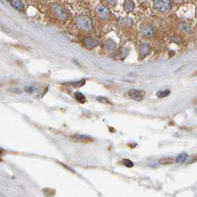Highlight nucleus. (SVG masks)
Segmentation results:
<instances>
[{
    "label": "nucleus",
    "mask_w": 197,
    "mask_h": 197,
    "mask_svg": "<svg viewBox=\"0 0 197 197\" xmlns=\"http://www.w3.org/2000/svg\"><path fill=\"white\" fill-rule=\"evenodd\" d=\"M153 6L157 11L166 13L171 10V0H153Z\"/></svg>",
    "instance_id": "nucleus-1"
},
{
    "label": "nucleus",
    "mask_w": 197,
    "mask_h": 197,
    "mask_svg": "<svg viewBox=\"0 0 197 197\" xmlns=\"http://www.w3.org/2000/svg\"><path fill=\"white\" fill-rule=\"evenodd\" d=\"M76 25L81 30L87 32L91 31L93 28L92 22L88 18L85 17V16H81V17L77 18V19H76Z\"/></svg>",
    "instance_id": "nucleus-2"
},
{
    "label": "nucleus",
    "mask_w": 197,
    "mask_h": 197,
    "mask_svg": "<svg viewBox=\"0 0 197 197\" xmlns=\"http://www.w3.org/2000/svg\"><path fill=\"white\" fill-rule=\"evenodd\" d=\"M145 95V92L144 91L137 90V89H131L128 91V96H130V98L137 102L141 101L144 98Z\"/></svg>",
    "instance_id": "nucleus-3"
},
{
    "label": "nucleus",
    "mask_w": 197,
    "mask_h": 197,
    "mask_svg": "<svg viewBox=\"0 0 197 197\" xmlns=\"http://www.w3.org/2000/svg\"><path fill=\"white\" fill-rule=\"evenodd\" d=\"M96 14L100 19H107L109 17V10L103 5H98L96 8Z\"/></svg>",
    "instance_id": "nucleus-4"
},
{
    "label": "nucleus",
    "mask_w": 197,
    "mask_h": 197,
    "mask_svg": "<svg viewBox=\"0 0 197 197\" xmlns=\"http://www.w3.org/2000/svg\"><path fill=\"white\" fill-rule=\"evenodd\" d=\"M53 10L54 11L55 14L57 16V17L61 19V20H64L66 18V12L62 7H61L58 5H53Z\"/></svg>",
    "instance_id": "nucleus-5"
},
{
    "label": "nucleus",
    "mask_w": 197,
    "mask_h": 197,
    "mask_svg": "<svg viewBox=\"0 0 197 197\" xmlns=\"http://www.w3.org/2000/svg\"><path fill=\"white\" fill-rule=\"evenodd\" d=\"M83 42L86 47L89 49H92V48L96 47L98 44V40H96V39L91 38V37H86L84 39Z\"/></svg>",
    "instance_id": "nucleus-6"
},
{
    "label": "nucleus",
    "mask_w": 197,
    "mask_h": 197,
    "mask_svg": "<svg viewBox=\"0 0 197 197\" xmlns=\"http://www.w3.org/2000/svg\"><path fill=\"white\" fill-rule=\"evenodd\" d=\"M150 51V47L149 44L145 43V44H142L140 47H139V55H140L141 57L146 56L149 53Z\"/></svg>",
    "instance_id": "nucleus-7"
},
{
    "label": "nucleus",
    "mask_w": 197,
    "mask_h": 197,
    "mask_svg": "<svg viewBox=\"0 0 197 197\" xmlns=\"http://www.w3.org/2000/svg\"><path fill=\"white\" fill-rule=\"evenodd\" d=\"M10 3H11L12 6L15 9H17V10H19V11L24 10L25 5L21 2V0H10Z\"/></svg>",
    "instance_id": "nucleus-8"
},
{
    "label": "nucleus",
    "mask_w": 197,
    "mask_h": 197,
    "mask_svg": "<svg viewBox=\"0 0 197 197\" xmlns=\"http://www.w3.org/2000/svg\"><path fill=\"white\" fill-rule=\"evenodd\" d=\"M142 33L145 37H150L153 34V29L151 26L145 25L142 28Z\"/></svg>",
    "instance_id": "nucleus-9"
},
{
    "label": "nucleus",
    "mask_w": 197,
    "mask_h": 197,
    "mask_svg": "<svg viewBox=\"0 0 197 197\" xmlns=\"http://www.w3.org/2000/svg\"><path fill=\"white\" fill-rule=\"evenodd\" d=\"M124 8L127 11L131 12L134 9V3L132 0H125L124 2Z\"/></svg>",
    "instance_id": "nucleus-10"
},
{
    "label": "nucleus",
    "mask_w": 197,
    "mask_h": 197,
    "mask_svg": "<svg viewBox=\"0 0 197 197\" xmlns=\"http://www.w3.org/2000/svg\"><path fill=\"white\" fill-rule=\"evenodd\" d=\"M179 28H180V30L181 31L183 32L184 33H187V34L191 33V31H192L191 27L187 24H185V23H182V24H180Z\"/></svg>",
    "instance_id": "nucleus-11"
},
{
    "label": "nucleus",
    "mask_w": 197,
    "mask_h": 197,
    "mask_svg": "<svg viewBox=\"0 0 197 197\" xmlns=\"http://www.w3.org/2000/svg\"><path fill=\"white\" fill-rule=\"evenodd\" d=\"M75 98H76V101L78 102L81 103V104H84L86 102V97L85 96V95L80 92H76V94L74 95Z\"/></svg>",
    "instance_id": "nucleus-12"
},
{
    "label": "nucleus",
    "mask_w": 197,
    "mask_h": 197,
    "mask_svg": "<svg viewBox=\"0 0 197 197\" xmlns=\"http://www.w3.org/2000/svg\"><path fill=\"white\" fill-rule=\"evenodd\" d=\"M187 157H188V155L186 153H180V155L177 156V157L175 159L176 163H183L187 160Z\"/></svg>",
    "instance_id": "nucleus-13"
},
{
    "label": "nucleus",
    "mask_w": 197,
    "mask_h": 197,
    "mask_svg": "<svg viewBox=\"0 0 197 197\" xmlns=\"http://www.w3.org/2000/svg\"><path fill=\"white\" fill-rule=\"evenodd\" d=\"M65 85H69V86H72V87H80L85 85V79H83L80 80V81H78V82H69V83H66Z\"/></svg>",
    "instance_id": "nucleus-14"
},
{
    "label": "nucleus",
    "mask_w": 197,
    "mask_h": 197,
    "mask_svg": "<svg viewBox=\"0 0 197 197\" xmlns=\"http://www.w3.org/2000/svg\"><path fill=\"white\" fill-rule=\"evenodd\" d=\"M105 46L107 50H108V51H112V50L115 49L116 43L113 40H111V39H108V40H107L106 42H105Z\"/></svg>",
    "instance_id": "nucleus-15"
},
{
    "label": "nucleus",
    "mask_w": 197,
    "mask_h": 197,
    "mask_svg": "<svg viewBox=\"0 0 197 197\" xmlns=\"http://www.w3.org/2000/svg\"><path fill=\"white\" fill-rule=\"evenodd\" d=\"M170 94H171V91L169 89H166V90L164 91H159L158 92L156 93L157 97L159 98H164L167 97L168 96H169Z\"/></svg>",
    "instance_id": "nucleus-16"
},
{
    "label": "nucleus",
    "mask_w": 197,
    "mask_h": 197,
    "mask_svg": "<svg viewBox=\"0 0 197 197\" xmlns=\"http://www.w3.org/2000/svg\"><path fill=\"white\" fill-rule=\"evenodd\" d=\"M174 162V159L171 157H168V158H164L160 159L159 161V163L161 164H171Z\"/></svg>",
    "instance_id": "nucleus-17"
},
{
    "label": "nucleus",
    "mask_w": 197,
    "mask_h": 197,
    "mask_svg": "<svg viewBox=\"0 0 197 197\" xmlns=\"http://www.w3.org/2000/svg\"><path fill=\"white\" fill-rule=\"evenodd\" d=\"M122 163H123V164H125V165L126 166L127 168H133V162H132L131 160H130V159H123Z\"/></svg>",
    "instance_id": "nucleus-18"
},
{
    "label": "nucleus",
    "mask_w": 197,
    "mask_h": 197,
    "mask_svg": "<svg viewBox=\"0 0 197 197\" xmlns=\"http://www.w3.org/2000/svg\"><path fill=\"white\" fill-rule=\"evenodd\" d=\"M75 138H76V139H79V140H89V139H91L90 137H87V136H86V135H81V134H76V135L74 136Z\"/></svg>",
    "instance_id": "nucleus-19"
},
{
    "label": "nucleus",
    "mask_w": 197,
    "mask_h": 197,
    "mask_svg": "<svg viewBox=\"0 0 197 197\" xmlns=\"http://www.w3.org/2000/svg\"><path fill=\"white\" fill-rule=\"evenodd\" d=\"M96 99H97L98 102H100L101 103L110 104V102H109V100L107 99L106 97H103V96H98V97H97V98H96Z\"/></svg>",
    "instance_id": "nucleus-20"
},
{
    "label": "nucleus",
    "mask_w": 197,
    "mask_h": 197,
    "mask_svg": "<svg viewBox=\"0 0 197 197\" xmlns=\"http://www.w3.org/2000/svg\"><path fill=\"white\" fill-rule=\"evenodd\" d=\"M25 91H26L27 93L31 94V93H33L34 91V87H32V86H26V87H25Z\"/></svg>",
    "instance_id": "nucleus-21"
},
{
    "label": "nucleus",
    "mask_w": 197,
    "mask_h": 197,
    "mask_svg": "<svg viewBox=\"0 0 197 197\" xmlns=\"http://www.w3.org/2000/svg\"><path fill=\"white\" fill-rule=\"evenodd\" d=\"M107 2L110 3V4H115V0H107Z\"/></svg>",
    "instance_id": "nucleus-22"
},
{
    "label": "nucleus",
    "mask_w": 197,
    "mask_h": 197,
    "mask_svg": "<svg viewBox=\"0 0 197 197\" xmlns=\"http://www.w3.org/2000/svg\"><path fill=\"white\" fill-rule=\"evenodd\" d=\"M175 1L177 2H183L184 0H175Z\"/></svg>",
    "instance_id": "nucleus-23"
}]
</instances>
